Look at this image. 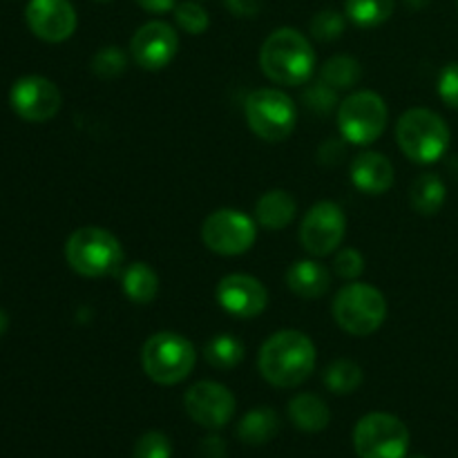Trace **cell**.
I'll list each match as a JSON object with an SVG mask.
<instances>
[{"label":"cell","instance_id":"obj_34","mask_svg":"<svg viewBox=\"0 0 458 458\" xmlns=\"http://www.w3.org/2000/svg\"><path fill=\"white\" fill-rule=\"evenodd\" d=\"M438 97L452 110H458V61L447 63L438 74Z\"/></svg>","mask_w":458,"mask_h":458},{"label":"cell","instance_id":"obj_21","mask_svg":"<svg viewBox=\"0 0 458 458\" xmlns=\"http://www.w3.org/2000/svg\"><path fill=\"white\" fill-rule=\"evenodd\" d=\"M121 289L134 304H150L159 293V276L148 262H132L121 268Z\"/></svg>","mask_w":458,"mask_h":458},{"label":"cell","instance_id":"obj_36","mask_svg":"<svg viewBox=\"0 0 458 458\" xmlns=\"http://www.w3.org/2000/svg\"><path fill=\"white\" fill-rule=\"evenodd\" d=\"M224 7L237 18H255L262 9V0H224Z\"/></svg>","mask_w":458,"mask_h":458},{"label":"cell","instance_id":"obj_37","mask_svg":"<svg viewBox=\"0 0 458 458\" xmlns=\"http://www.w3.org/2000/svg\"><path fill=\"white\" fill-rule=\"evenodd\" d=\"M201 458H226V443L219 434H208L199 445Z\"/></svg>","mask_w":458,"mask_h":458},{"label":"cell","instance_id":"obj_41","mask_svg":"<svg viewBox=\"0 0 458 458\" xmlns=\"http://www.w3.org/2000/svg\"><path fill=\"white\" fill-rule=\"evenodd\" d=\"M405 458H429V456H425V454H407Z\"/></svg>","mask_w":458,"mask_h":458},{"label":"cell","instance_id":"obj_11","mask_svg":"<svg viewBox=\"0 0 458 458\" xmlns=\"http://www.w3.org/2000/svg\"><path fill=\"white\" fill-rule=\"evenodd\" d=\"M347 233V217L334 201H318L304 213L300 224V244L313 258L335 253Z\"/></svg>","mask_w":458,"mask_h":458},{"label":"cell","instance_id":"obj_23","mask_svg":"<svg viewBox=\"0 0 458 458\" xmlns=\"http://www.w3.org/2000/svg\"><path fill=\"white\" fill-rule=\"evenodd\" d=\"M280 432V416L271 407H255L237 425V438L246 445H264Z\"/></svg>","mask_w":458,"mask_h":458},{"label":"cell","instance_id":"obj_22","mask_svg":"<svg viewBox=\"0 0 458 458\" xmlns=\"http://www.w3.org/2000/svg\"><path fill=\"white\" fill-rule=\"evenodd\" d=\"M447 199L445 182L437 173H423L414 179L410 188V204L419 215L432 217L443 208Z\"/></svg>","mask_w":458,"mask_h":458},{"label":"cell","instance_id":"obj_13","mask_svg":"<svg viewBox=\"0 0 458 458\" xmlns=\"http://www.w3.org/2000/svg\"><path fill=\"white\" fill-rule=\"evenodd\" d=\"M235 407L237 403L231 389L224 387L222 383H213V380H199L183 394L186 414L191 416V420L210 432L226 428L235 416Z\"/></svg>","mask_w":458,"mask_h":458},{"label":"cell","instance_id":"obj_3","mask_svg":"<svg viewBox=\"0 0 458 458\" xmlns=\"http://www.w3.org/2000/svg\"><path fill=\"white\" fill-rule=\"evenodd\" d=\"M123 246L119 237L103 226H81L67 237L65 262L81 277L101 280L123 268Z\"/></svg>","mask_w":458,"mask_h":458},{"label":"cell","instance_id":"obj_31","mask_svg":"<svg viewBox=\"0 0 458 458\" xmlns=\"http://www.w3.org/2000/svg\"><path fill=\"white\" fill-rule=\"evenodd\" d=\"M302 101L304 107L311 110L313 114H329L334 107H338V89H334L320 79L318 83H311L304 88Z\"/></svg>","mask_w":458,"mask_h":458},{"label":"cell","instance_id":"obj_10","mask_svg":"<svg viewBox=\"0 0 458 458\" xmlns=\"http://www.w3.org/2000/svg\"><path fill=\"white\" fill-rule=\"evenodd\" d=\"M258 240V222L237 208H219L201 224V242L224 258L244 255Z\"/></svg>","mask_w":458,"mask_h":458},{"label":"cell","instance_id":"obj_19","mask_svg":"<svg viewBox=\"0 0 458 458\" xmlns=\"http://www.w3.org/2000/svg\"><path fill=\"white\" fill-rule=\"evenodd\" d=\"M295 215H298V204H295L293 195L282 188L264 192L255 204V222L267 231H282V228L291 226Z\"/></svg>","mask_w":458,"mask_h":458},{"label":"cell","instance_id":"obj_7","mask_svg":"<svg viewBox=\"0 0 458 458\" xmlns=\"http://www.w3.org/2000/svg\"><path fill=\"white\" fill-rule=\"evenodd\" d=\"M244 116L255 137L268 143H280L293 134L298 107L284 89L259 88L246 98Z\"/></svg>","mask_w":458,"mask_h":458},{"label":"cell","instance_id":"obj_6","mask_svg":"<svg viewBox=\"0 0 458 458\" xmlns=\"http://www.w3.org/2000/svg\"><path fill=\"white\" fill-rule=\"evenodd\" d=\"M334 320L344 334L365 338L376 334L387 318V300L376 286L349 282L335 293L331 304Z\"/></svg>","mask_w":458,"mask_h":458},{"label":"cell","instance_id":"obj_30","mask_svg":"<svg viewBox=\"0 0 458 458\" xmlns=\"http://www.w3.org/2000/svg\"><path fill=\"white\" fill-rule=\"evenodd\" d=\"M347 30V16L335 9H322L311 18V36L322 43H334Z\"/></svg>","mask_w":458,"mask_h":458},{"label":"cell","instance_id":"obj_35","mask_svg":"<svg viewBox=\"0 0 458 458\" xmlns=\"http://www.w3.org/2000/svg\"><path fill=\"white\" fill-rule=\"evenodd\" d=\"M347 157V139L329 137L320 148H318V161L327 168H334Z\"/></svg>","mask_w":458,"mask_h":458},{"label":"cell","instance_id":"obj_27","mask_svg":"<svg viewBox=\"0 0 458 458\" xmlns=\"http://www.w3.org/2000/svg\"><path fill=\"white\" fill-rule=\"evenodd\" d=\"M325 385L329 392L338 394V396L353 394L356 389H360V385H362L360 365H356L353 360H347V358L334 360L325 369Z\"/></svg>","mask_w":458,"mask_h":458},{"label":"cell","instance_id":"obj_12","mask_svg":"<svg viewBox=\"0 0 458 458\" xmlns=\"http://www.w3.org/2000/svg\"><path fill=\"white\" fill-rule=\"evenodd\" d=\"M9 106L27 123H45L58 114L63 94L58 85L45 76H21L9 89Z\"/></svg>","mask_w":458,"mask_h":458},{"label":"cell","instance_id":"obj_42","mask_svg":"<svg viewBox=\"0 0 458 458\" xmlns=\"http://www.w3.org/2000/svg\"><path fill=\"white\" fill-rule=\"evenodd\" d=\"M97 3H107V0H97Z\"/></svg>","mask_w":458,"mask_h":458},{"label":"cell","instance_id":"obj_29","mask_svg":"<svg viewBox=\"0 0 458 458\" xmlns=\"http://www.w3.org/2000/svg\"><path fill=\"white\" fill-rule=\"evenodd\" d=\"M174 13V22L182 31L192 36L204 34L206 30L210 27V16L199 3L195 0H183V3H177V7L173 9Z\"/></svg>","mask_w":458,"mask_h":458},{"label":"cell","instance_id":"obj_39","mask_svg":"<svg viewBox=\"0 0 458 458\" xmlns=\"http://www.w3.org/2000/svg\"><path fill=\"white\" fill-rule=\"evenodd\" d=\"M403 3H405L410 9H423L428 7L429 0H403Z\"/></svg>","mask_w":458,"mask_h":458},{"label":"cell","instance_id":"obj_1","mask_svg":"<svg viewBox=\"0 0 458 458\" xmlns=\"http://www.w3.org/2000/svg\"><path fill=\"white\" fill-rule=\"evenodd\" d=\"M316 344L295 329L276 331L264 340L258 353L259 376L277 389L300 387L316 369Z\"/></svg>","mask_w":458,"mask_h":458},{"label":"cell","instance_id":"obj_17","mask_svg":"<svg viewBox=\"0 0 458 458\" xmlns=\"http://www.w3.org/2000/svg\"><path fill=\"white\" fill-rule=\"evenodd\" d=\"M352 183L365 195H385L394 186V164L383 152H360L349 168Z\"/></svg>","mask_w":458,"mask_h":458},{"label":"cell","instance_id":"obj_20","mask_svg":"<svg viewBox=\"0 0 458 458\" xmlns=\"http://www.w3.org/2000/svg\"><path fill=\"white\" fill-rule=\"evenodd\" d=\"M289 419L295 429L307 434H318L329 428L331 411L329 405L316 394H298L289 403Z\"/></svg>","mask_w":458,"mask_h":458},{"label":"cell","instance_id":"obj_4","mask_svg":"<svg viewBox=\"0 0 458 458\" xmlns=\"http://www.w3.org/2000/svg\"><path fill=\"white\" fill-rule=\"evenodd\" d=\"M450 125L428 107H411L396 121V143L403 155L420 165L437 164L450 148Z\"/></svg>","mask_w":458,"mask_h":458},{"label":"cell","instance_id":"obj_32","mask_svg":"<svg viewBox=\"0 0 458 458\" xmlns=\"http://www.w3.org/2000/svg\"><path fill=\"white\" fill-rule=\"evenodd\" d=\"M173 456V443L164 432H146L134 443L132 458H170Z\"/></svg>","mask_w":458,"mask_h":458},{"label":"cell","instance_id":"obj_8","mask_svg":"<svg viewBox=\"0 0 458 458\" xmlns=\"http://www.w3.org/2000/svg\"><path fill=\"white\" fill-rule=\"evenodd\" d=\"M389 110L385 98L371 89L349 94L338 106L340 137L353 146H369L383 137L387 128Z\"/></svg>","mask_w":458,"mask_h":458},{"label":"cell","instance_id":"obj_28","mask_svg":"<svg viewBox=\"0 0 458 458\" xmlns=\"http://www.w3.org/2000/svg\"><path fill=\"white\" fill-rule=\"evenodd\" d=\"M128 70V56L119 45H106L92 56V72L98 79H119Z\"/></svg>","mask_w":458,"mask_h":458},{"label":"cell","instance_id":"obj_15","mask_svg":"<svg viewBox=\"0 0 458 458\" xmlns=\"http://www.w3.org/2000/svg\"><path fill=\"white\" fill-rule=\"evenodd\" d=\"M219 307L237 320H253L268 307V291L249 273H228L215 289Z\"/></svg>","mask_w":458,"mask_h":458},{"label":"cell","instance_id":"obj_5","mask_svg":"<svg viewBox=\"0 0 458 458\" xmlns=\"http://www.w3.org/2000/svg\"><path fill=\"white\" fill-rule=\"evenodd\" d=\"M197 365L195 344L174 331H159L141 349V367L152 383L173 387L183 383Z\"/></svg>","mask_w":458,"mask_h":458},{"label":"cell","instance_id":"obj_25","mask_svg":"<svg viewBox=\"0 0 458 458\" xmlns=\"http://www.w3.org/2000/svg\"><path fill=\"white\" fill-rule=\"evenodd\" d=\"M246 356L244 343L235 338L233 334H219L213 340H208L204 347V358L210 367L219 371H231L237 365H242Z\"/></svg>","mask_w":458,"mask_h":458},{"label":"cell","instance_id":"obj_14","mask_svg":"<svg viewBox=\"0 0 458 458\" xmlns=\"http://www.w3.org/2000/svg\"><path fill=\"white\" fill-rule=\"evenodd\" d=\"M179 52V36L170 22L148 21L134 31L130 40L132 61L146 72H161L174 61Z\"/></svg>","mask_w":458,"mask_h":458},{"label":"cell","instance_id":"obj_38","mask_svg":"<svg viewBox=\"0 0 458 458\" xmlns=\"http://www.w3.org/2000/svg\"><path fill=\"white\" fill-rule=\"evenodd\" d=\"M137 4L148 13H168L177 7V0H137Z\"/></svg>","mask_w":458,"mask_h":458},{"label":"cell","instance_id":"obj_33","mask_svg":"<svg viewBox=\"0 0 458 458\" xmlns=\"http://www.w3.org/2000/svg\"><path fill=\"white\" fill-rule=\"evenodd\" d=\"M334 271L344 282H356L365 273V258H362L360 250L352 249V246L340 249L334 259Z\"/></svg>","mask_w":458,"mask_h":458},{"label":"cell","instance_id":"obj_26","mask_svg":"<svg viewBox=\"0 0 458 458\" xmlns=\"http://www.w3.org/2000/svg\"><path fill=\"white\" fill-rule=\"evenodd\" d=\"M320 79L338 92H344V89H352L360 83L362 67L353 56L338 54V56H331L329 61L322 63Z\"/></svg>","mask_w":458,"mask_h":458},{"label":"cell","instance_id":"obj_9","mask_svg":"<svg viewBox=\"0 0 458 458\" xmlns=\"http://www.w3.org/2000/svg\"><path fill=\"white\" fill-rule=\"evenodd\" d=\"M353 450L358 458H405L410 429L398 416L371 411L353 428Z\"/></svg>","mask_w":458,"mask_h":458},{"label":"cell","instance_id":"obj_18","mask_svg":"<svg viewBox=\"0 0 458 458\" xmlns=\"http://www.w3.org/2000/svg\"><path fill=\"white\" fill-rule=\"evenodd\" d=\"M284 280L291 293L302 300H318L329 293L331 289L329 268L316 259H295L286 268Z\"/></svg>","mask_w":458,"mask_h":458},{"label":"cell","instance_id":"obj_2","mask_svg":"<svg viewBox=\"0 0 458 458\" xmlns=\"http://www.w3.org/2000/svg\"><path fill=\"white\" fill-rule=\"evenodd\" d=\"M259 67L271 83L298 88L309 83L316 70V49L295 27L271 31L259 47Z\"/></svg>","mask_w":458,"mask_h":458},{"label":"cell","instance_id":"obj_24","mask_svg":"<svg viewBox=\"0 0 458 458\" xmlns=\"http://www.w3.org/2000/svg\"><path fill=\"white\" fill-rule=\"evenodd\" d=\"M396 0H344V13L360 30H374L392 18Z\"/></svg>","mask_w":458,"mask_h":458},{"label":"cell","instance_id":"obj_40","mask_svg":"<svg viewBox=\"0 0 458 458\" xmlns=\"http://www.w3.org/2000/svg\"><path fill=\"white\" fill-rule=\"evenodd\" d=\"M7 329H9V316L4 309H0V335H3Z\"/></svg>","mask_w":458,"mask_h":458},{"label":"cell","instance_id":"obj_16","mask_svg":"<svg viewBox=\"0 0 458 458\" xmlns=\"http://www.w3.org/2000/svg\"><path fill=\"white\" fill-rule=\"evenodd\" d=\"M25 21L31 34L45 43H63L72 38L79 18L70 0H30Z\"/></svg>","mask_w":458,"mask_h":458}]
</instances>
